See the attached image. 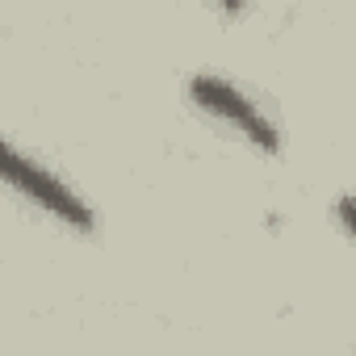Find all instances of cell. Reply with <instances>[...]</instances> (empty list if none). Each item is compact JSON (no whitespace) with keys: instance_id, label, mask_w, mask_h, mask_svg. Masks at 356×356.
Segmentation results:
<instances>
[{"instance_id":"cell-1","label":"cell","mask_w":356,"mask_h":356,"mask_svg":"<svg viewBox=\"0 0 356 356\" xmlns=\"http://www.w3.org/2000/svg\"><path fill=\"white\" fill-rule=\"evenodd\" d=\"M0 181H5L9 189H17L26 202H34L38 210L63 218L67 227L92 231V210H88V202H80L51 168H42L38 159H30L26 151H17V147L5 143V138H0Z\"/></svg>"},{"instance_id":"cell-2","label":"cell","mask_w":356,"mask_h":356,"mask_svg":"<svg viewBox=\"0 0 356 356\" xmlns=\"http://www.w3.org/2000/svg\"><path fill=\"white\" fill-rule=\"evenodd\" d=\"M189 92H193V101L206 109V113H214L218 122H227V126H235L248 143H256L260 151H277V126L260 113V105L248 97V92H239L231 80H222V76H214V72H197L193 80H189Z\"/></svg>"}]
</instances>
